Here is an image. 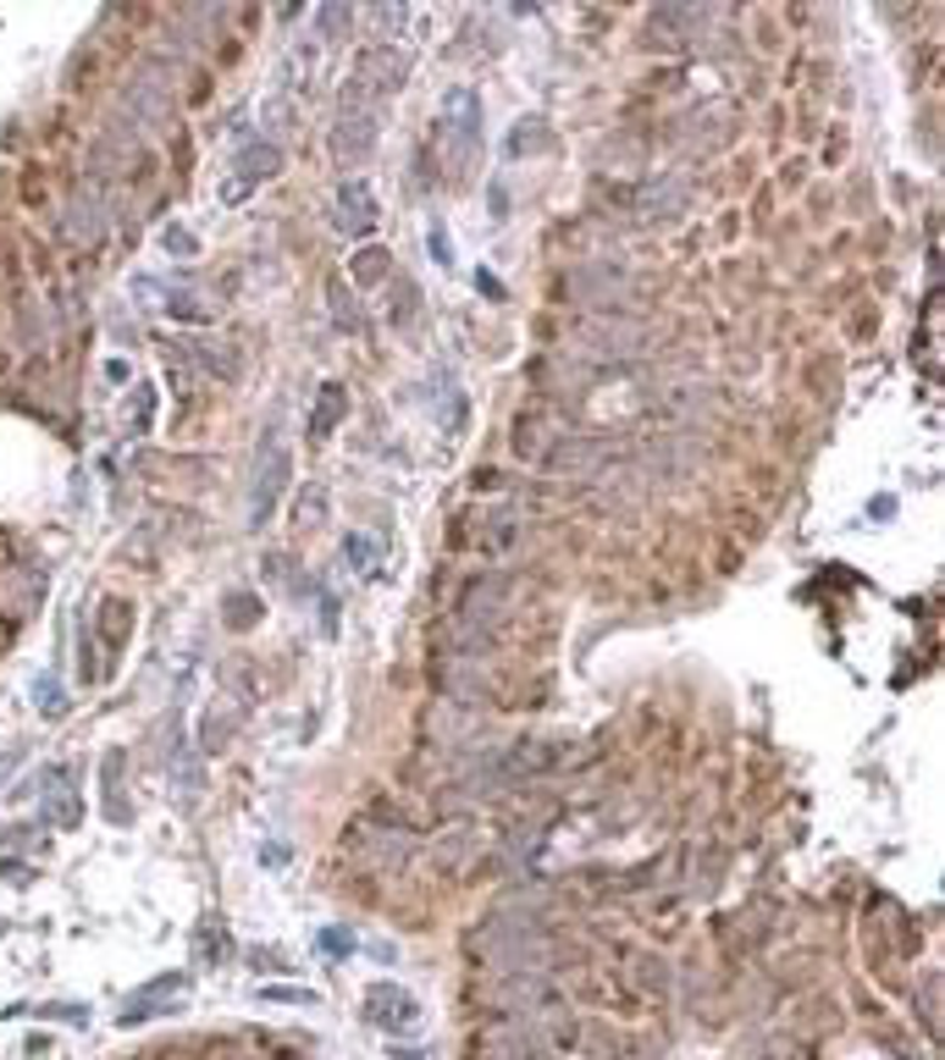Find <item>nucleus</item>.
I'll return each mask as SVG.
<instances>
[{
	"instance_id": "nucleus-8",
	"label": "nucleus",
	"mask_w": 945,
	"mask_h": 1060,
	"mask_svg": "<svg viewBox=\"0 0 945 1060\" xmlns=\"http://www.w3.org/2000/svg\"><path fill=\"white\" fill-rule=\"evenodd\" d=\"M332 210H337V227H343V232H354V238H365V232L382 221L376 194H371L360 177H343V182H337V205H332Z\"/></svg>"
},
{
	"instance_id": "nucleus-6",
	"label": "nucleus",
	"mask_w": 945,
	"mask_h": 1060,
	"mask_svg": "<svg viewBox=\"0 0 945 1060\" xmlns=\"http://www.w3.org/2000/svg\"><path fill=\"white\" fill-rule=\"evenodd\" d=\"M564 294L575 304H587V309H609V315H614V304L626 299V277H620V271H603V266H575L570 283H564Z\"/></svg>"
},
{
	"instance_id": "nucleus-29",
	"label": "nucleus",
	"mask_w": 945,
	"mask_h": 1060,
	"mask_svg": "<svg viewBox=\"0 0 945 1060\" xmlns=\"http://www.w3.org/2000/svg\"><path fill=\"white\" fill-rule=\"evenodd\" d=\"M315 950H326V955H348L354 939H348L343 928H321V933H315Z\"/></svg>"
},
{
	"instance_id": "nucleus-3",
	"label": "nucleus",
	"mask_w": 945,
	"mask_h": 1060,
	"mask_svg": "<svg viewBox=\"0 0 945 1060\" xmlns=\"http://www.w3.org/2000/svg\"><path fill=\"white\" fill-rule=\"evenodd\" d=\"M686 199H691V182H686L680 171H663V177H647V182L630 194V210H636L641 227H663V221H675V216L686 210Z\"/></svg>"
},
{
	"instance_id": "nucleus-15",
	"label": "nucleus",
	"mask_w": 945,
	"mask_h": 1060,
	"mask_svg": "<svg viewBox=\"0 0 945 1060\" xmlns=\"http://www.w3.org/2000/svg\"><path fill=\"white\" fill-rule=\"evenodd\" d=\"M343 415H348V393H343L337 382H326V387H321V404H315V415H311V443L332 437Z\"/></svg>"
},
{
	"instance_id": "nucleus-25",
	"label": "nucleus",
	"mask_w": 945,
	"mask_h": 1060,
	"mask_svg": "<svg viewBox=\"0 0 945 1060\" xmlns=\"http://www.w3.org/2000/svg\"><path fill=\"white\" fill-rule=\"evenodd\" d=\"M260 1000H266V1005H315L311 989H294V983H266Z\"/></svg>"
},
{
	"instance_id": "nucleus-13",
	"label": "nucleus",
	"mask_w": 945,
	"mask_h": 1060,
	"mask_svg": "<svg viewBox=\"0 0 945 1060\" xmlns=\"http://www.w3.org/2000/svg\"><path fill=\"white\" fill-rule=\"evenodd\" d=\"M67 232H72V238L106 232V199H100L95 188H78V194H72V205H67Z\"/></svg>"
},
{
	"instance_id": "nucleus-17",
	"label": "nucleus",
	"mask_w": 945,
	"mask_h": 1060,
	"mask_svg": "<svg viewBox=\"0 0 945 1060\" xmlns=\"http://www.w3.org/2000/svg\"><path fill=\"white\" fill-rule=\"evenodd\" d=\"M106 818H111V823H134V806H128V795H122V752L106 757Z\"/></svg>"
},
{
	"instance_id": "nucleus-24",
	"label": "nucleus",
	"mask_w": 945,
	"mask_h": 1060,
	"mask_svg": "<svg viewBox=\"0 0 945 1060\" xmlns=\"http://www.w3.org/2000/svg\"><path fill=\"white\" fill-rule=\"evenodd\" d=\"M33 696H39V713H45V719H61V713H67V691H61L50 674L33 685Z\"/></svg>"
},
{
	"instance_id": "nucleus-18",
	"label": "nucleus",
	"mask_w": 945,
	"mask_h": 1060,
	"mask_svg": "<svg viewBox=\"0 0 945 1060\" xmlns=\"http://www.w3.org/2000/svg\"><path fill=\"white\" fill-rule=\"evenodd\" d=\"M443 691H449L454 702H481V696H486V680L475 674L471 663H454V668H443Z\"/></svg>"
},
{
	"instance_id": "nucleus-14",
	"label": "nucleus",
	"mask_w": 945,
	"mask_h": 1060,
	"mask_svg": "<svg viewBox=\"0 0 945 1060\" xmlns=\"http://www.w3.org/2000/svg\"><path fill=\"white\" fill-rule=\"evenodd\" d=\"M387 266H393V255H387L382 244H365V249L348 260V277H354V288H365V294H371V288H382V283L393 277Z\"/></svg>"
},
{
	"instance_id": "nucleus-33",
	"label": "nucleus",
	"mask_w": 945,
	"mask_h": 1060,
	"mask_svg": "<svg viewBox=\"0 0 945 1060\" xmlns=\"http://www.w3.org/2000/svg\"><path fill=\"white\" fill-rule=\"evenodd\" d=\"M393 1060H426L421 1050H393Z\"/></svg>"
},
{
	"instance_id": "nucleus-30",
	"label": "nucleus",
	"mask_w": 945,
	"mask_h": 1060,
	"mask_svg": "<svg viewBox=\"0 0 945 1060\" xmlns=\"http://www.w3.org/2000/svg\"><path fill=\"white\" fill-rule=\"evenodd\" d=\"M321 630H326V635L337 630V597H332V592H321Z\"/></svg>"
},
{
	"instance_id": "nucleus-1",
	"label": "nucleus",
	"mask_w": 945,
	"mask_h": 1060,
	"mask_svg": "<svg viewBox=\"0 0 945 1060\" xmlns=\"http://www.w3.org/2000/svg\"><path fill=\"white\" fill-rule=\"evenodd\" d=\"M475 1060H542V1028L531 1017L498 1011L481 1033H475Z\"/></svg>"
},
{
	"instance_id": "nucleus-4",
	"label": "nucleus",
	"mask_w": 945,
	"mask_h": 1060,
	"mask_svg": "<svg viewBox=\"0 0 945 1060\" xmlns=\"http://www.w3.org/2000/svg\"><path fill=\"white\" fill-rule=\"evenodd\" d=\"M288 475H294V458H288V448H266V454H260L255 486H249V525H255V531H260V525H272L277 497L288 492Z\"/></svg>"
},
{
	"instance_id": "nucleus-7",
	"label": "nucleus",
	"mask_w": 945,
	"mask_h": 1060,
	"mask_svg": "<svg viewBox=\"0 0 945 1060\" xmlns=\"http://www.w3.org/2000/svg\"><path fill=\"white\" fill-rule=\"evenodd\" d=\"M277 166H283V150H277L272 139H255V145H244V150L233 155V177H238V182H227L222 194H227V199H244L255 182L277 177Z\"/></svg>"
},
{
	"instance_id": "nucleus-26",
	"label": "nucleus",
	"mask_w": 945,
	"mask_h": 1060,
	"mask_svg": "<svg viewBox=\"0 0 945 1060\" xmlns=\"http://www.w3.org/2000/svg\"><path fill=\"white\" fill-rule=\"evenodd\" d=\"M199 741H205V752H216V746L227 741V702H216V707L205 713V730H199Z\"/></svg>"
},
{
	"instance_id": "nucleus-21",
	"label": "nucleus",
	"mask_w": 945,
	"mask_h": 1060,
	"mask_svg": "<svg viewBox=\"0 0 945 1060\" xmlns=\"http://www.w3.org/2000/svg\"><path fill=\"white\" fill-rule=\"evenodd\" d=\"M321 514H326V492H321V486H305V492H299V508H294V525H299V531H315Z\"/></svg>"
},
{
	"instance_id": "nucleus-2",
	"label": "nucleus",
	"mask_w": 945,
	"mask_h": 1060,
	"mask_svg": "<svg viewBox=\"0 0 945 1060\" xmlns=\"http://www.w3.org/2000/svg\"><path fill=\"white\" fill-rule=\"evenodd\" d=\"M360 1017H365L376 1033H410V1028L421 1022V1000H415L410 989H398V983H371V989L360 994Z\"/></svg>"
},
{
	"instance_id": "nucleus-16",
	"label": "nucleus",
	"mask_w": 945,
	"mask_h": 1060,
	"mask_svg": "<svg viewBox=\"0 0 945 1060\" xmlns=\"http://www.w3.org/2000/svg\"><path fill=\"white\" fill-rule=\"evenodd\" d=\"M537 150H548V122H542V117H520L514 133L503 139V155L520 160V155H537Z\"/></svg>"
},
{
	"instance_id": "nucleus-23",
	"label": "nucleus",
	"mask_w": 945,
	"mask_h": 1060,
	"mask_svg": "<svg viewBox=\"0 0 945 1060\" xmlns=\"http://www.w3.org/2000/svg\"><path fill=\"white\" fill-rule=\"evenodd\" d=\"M332 326L337 331H360V315H354V299H348L343 283H332Z\"/></svg>"
},
{
	"instance_id": "nucleus-5",
	"label": "nucleus",
	"mask_w": 945,
	"mask_h": 1060,
	"mask_svg": "<svg viewBox=\"0 0 945 1060\" xmlns=\"http://www.w3.org/2000/svg\"><path fill=\"white\" fill-rule=\"evenodd\" d=\"M183 989H188V972H160L156 983H145L139 994H128V1005H122V1028H139L145 1017H166V1011H177V1000H183Z\"/></svg>"
},
{
	"instance_id": "nucleus-20",
	"label": "nucleus",
	"mask_w": 945,
	"mask_h": 1060,
	"mask_svg": "<svg viewBox=\"0 0 945 1060\" xmlns=\"http://www.w3.org/2000/svg\"><path fill=\"white\" fill-rule=\"evenodd\" d=\"M348 22H354L348 6H321V11H315V33H321V39H343Z\"/></svg>"
},
{
	"instance_id": "nucleus-12",
	"label": "nucleus",
	"mask_w": 945,
	"mask_h": 1060,
	"mask_svg": "<svg viewBox=\"0 0 945 1060\" xmlns=\"http://www.w3.org/2000/svg\"><path fill=\"white\" fill-rule=\"evenodd\" d=\"M697 454H702V448H697L691 437H680V432H675V437H658V443L647 448V464H652L658 475H691Z\"/></svg>"
},
{
	"instance_id": "nucleus-32",
	"label": "nucleus",
	"mask_w": 945,
	"mask_h": 1060,
	"mask_svg": "<svg viewBox=\"0 0 945 1060\" xmlns=\"http://www.w3.org/2000/svg\"><path fill=\"white\" fill-rule=\"evenodd\" d=\"M475 288H481V294H486V299H503V288H498V283H492V277H486V271H481V277H475Z\"/></svg>"
},
{
	"instance_id": "nucleus-11",
	"label": "nucleus",
	"mask_w": 945,
	"mask_h": 1060,
	"mask_svg": "<svg viewBox=\"0 0 945 1060\" xmlns=\"http://www.w3.org/2000/svg\"><path fill=\"white\" fill-rule=\"evenodd\" d=\"M360 856H365L371 868H382V873L404 868V862L415 856L410 829H376V823H365V834H360Z\"/></svg>"
},
{
	"instance_id": "nucleus-31",
	"label": "nucleus",
	"mask_w": 945,
	"mask_h": 1060,
	"mask_svg": "<svg viewBox=\"0 0 945 1060\" xmlns=\"http://www.w3.org/2000/svg\"><path fill=\"white\" fill-rule=\"evenodd\" d=\"M432 255H437V266H449V271H454V249H449V238H443V232H432Z\"/></svg>"
},
{
	"instance_id": "nucleus-9",
	"label": "nucleus",
	"mask_w": 945,
	"mask_h": 1060,
	"mask_svg": "<svg viewBox=\"0 0 945 1060\" xmlns=\"http://www.w3.org/2000/svg\"><path fill=\"white\" fill-rule=\"evenodd\" d=\"M332 160L337 166H360V160H371V150H376V117L371 111H360V117H337V128H332Z\"/></svg>"
},
{
	"instance_id": "nucleus-22",
	"label": "nucleus",
	"mask_w": 945,
	"mask_h": 1060,
	"mask_svg": "<svg viewBox=\"0 0 945 1060\" xmlns=\"http://www.w3.org/2000/svg\"><path fill=\"white\" fill-rule=\"evenodd\" d=\"M255 618H260V597H249V592H233V597H227V624H233V630H249Z\"/></svg>"
},
{
	"instance_id": "nucleus-27",
	"label": "nucleus",
	"mask_w": 945,
	"mask_h": 1060,
	"mask_svg": "<svg viewBox=\"0 0 945 1060\" xmlns=\"http://www.w3.org/2000/svg\"><path fill=\"white\" fill-rule=\"evenodd\" d=\"M166 304H171V315H177V320H210L205 299H194V294H166Z\"/></svg>"
},
{
	"instance_id": "nucleus-19",
	"label": "nucleus",
	"mask_w": 945,
	"mask_h": 1060,
	"mask_svg": "<svg viewBox=\"0 0 945 1060\" xmlns=\"http://www.w3.org/2000/svg\"><path fill=\"white\" fill-rule=\"evenodd\" d=\"M343 558L354 564V575H376V569H382V547H376L365 531H348V542H343Z\"/></svg>"
},
{
	"instance_id": "nucleus-10",
	"label": "nucleus",
	"mask_w": 945,
	"mask_h": 1060,
	"mask_svg": "<svg viewBox=\"0 0 945 1060\" xmlns=\"http://www.w3.org/2000/svg\"><path fill=\"white\" fill-rule=\"evenodd\" d=\"M603 464V443L598 437H559V443H548V454H542V469L548 475H592Z\"/></svg>"
},
{
	"instance_id": "nucleus-28",
	"label": "nucleus",
	"mask_w": 945,
	"mask_h": 1060,
	"mask_svg": "<svg viewBox=\"0 0 945 1060\" xmlns=\"http://www.w3.org/2000/svg\"><path fill=\"white\" fill-rule=\"evenodd\" d=\"M166 255H177V260H188V255H199V238L194 232H183V227H166Z\"/></svg>"
}]
</instances>
